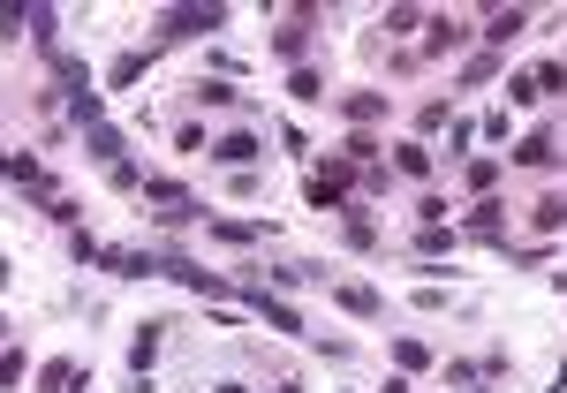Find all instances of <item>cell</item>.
I'll return each mask as SVG.
<instances>
[{
  "mask_svg": "<svg viewBox=\"0 0 567 393\" xmlns=\"http://www.w3.org/2000/svg\"><path fill=\"white\" fill-rule=\"evenodd\" d=\"M424 363H431V348H424V341H394V371H401V378H416Z\"/></svg>",
  "mask_w": 567,
  "mask_h": 393,
  "instance_id": "cell-19",
  "label": "cell"
},
{
  "mask_svg": "<svg viewBox=\"0 0 567 393\" xmlns=\"http://www.w3.org/2000/svg\"><path fill=\"white\" fill-rule=\"evenodd\" d=\"M8 182H16V189H23V197H53V174H46V167H38V159H31V152H8Z\"/></svg>",
  "mask_w": 567,
  "mask_h": 393,
  "instance_id": "cell-7",
  "label": "cell"
},
{
  "mask_svg": "<svg viewBox=\"0 0 567 393\" xmlns=\"http://www.w3.org/2000/svg\"><path fill=\"white\" fill-rule=\"evenodd\" d=\"M235 303H250L273 333H303V318H295V303H280V295H265V288H235Z\"/></svg>",
  "mask_w": 567,
  "mask_h": 393,
  "instance_id": "cell-4",
  "label": "cell"
},
{
  "mask_svg": "<svg viewBox=\"0 0 567 393\" xmlns=\"http://www.w3.org/2000/svg\"><path fill=\"white\" fill-rule=\"evenodd\" d=\"M469 393H484V386H469Z\"/></svg>",
  "mask_w": 567,
  "mask_h": 393,
  "instance_id": "cell-32",
  "label": "cell"
},
{
  "mask_svg": "<svg viewBox=\"0 0 567 393\" xmlns=\"http://www.w3.org/2000/svg\"><path fill=\"white\" fill-rule=\"evenodd\" d=\"M84 152H91V159H106V167H121L129 137H121V129H91V137H84Z\"/></svg>",
  "mask_w": 567,
  "mask_h": 393,
  "instance_id": "cell-14",
  "label": "cell"
},
{
  "mask_svg": "<svg viewBox=\"0 0 567 393\" xmlns=\"http://www.w3.org/2000/svg\"><path fill=\"white\" fill-rule=\"evenodd\" d=\"M469 235H477V242H499V235H507V212H499L492 197H484V205L469 212Z\"/></svg>",
  "mask_w": 567,
  "mask_h": 393,
  "instance_id": "cell-13",
  "label": "cell"
},
{
  "mask_svg": "<svg viewBox=\"0 0 567 393\" xmlns=\"http://www.w3.org/2000/svg\"><path fill=\"white\" fill-rule=\"evenodd\" d=\"M23 31H31V38H38V46H46V53L61 46V38H53V8H38V0H31V8H23Z\"/></svg>",
  "mask_w": 567,
  "mask_h": 393,
  "instance_id": "cell-16",
  "label": "cell"
},
{
  "mask_svg": "<svg viewBox=\"0 0 567 393\" xmlns=\"http://www.w3.org/2000/svg\"><path fill=\"white\" fill-rule=\"evenodd\" d=\"M522 23H530L522 8H499V16L484 23V53H507V38H522Z\"/></svg>",
  "mask_w": 567,
  "mask_h": 393,
  "instance_id": "cell-9",
  "label": "cell"
},
{
  "mask_svg": "<svg viewBox=\"0 0 567 393\" xmlns=\"http://www.w3.org/2000/svg\"><path fill=\"white\" fill-rule=\"evenodd\" d=\"M205 235H212V242H235V250H258V242L273 235V220H220V212H212Z\"/></svg>",
  "mask_w": 567,
  "mask_h": 393,
  "instance_id": "cell-5",
  "label": "cell"
},
{
  "mask_svg": "<svg viewBox=\"0 0 567 393\" xmlns=\"http://www.w3.org/2000/svg\"><path fill=\"white\" fill-rule=\"evenodd\" d=\"M303 46H310V16H288V23H280V31H273V53H280V61H295V69H303Z\"/></svg>",
  "mask_w": 567,
  "mask_h": 393,
  "instance_id": "cell-8",
  "label": "cell"
},
{
  "mask_svg": "<svg viewBox=\"0 0 567 393\" xmlns=\"http://www.w3.org/2000/svg\"><path fill=\"white\" fill-rule=\"evenodd\" d=\"M326 295L348 310V318H378V310H386V295H378V288H363V280H326Z\"/></svg>",
  "mask_w": 567,
  "mask_h": 393,
  "instance_id": "cell-6",
  "label": "cell"
},
{
  "mask_svg": "<svg viewBox=\"0 0 567 393\" xmlns=\"http://www.w3.org/2000/svg\"><path fill=\"white\" fill-rule=\"evenodd\" d=\"M341 114L363 129V121H378V114H386V99H378V91H356V99H341Z\"/></svg>",
  "mask_w": 567,
  "mask_h": 393,
  "instance_id": "cell-18",
  "label": "cell"
},
{
  "mask_svg": "<svg viewBox=\"0 0 567 393\" xmlns=\"http://www.w3.org/2000/svg\"><path fill=\"white\" fill-rule=\"evenodd\" d=\"M394 167H401V174H416V182H424V174H431V152H424V144H394Z\"/></svg>",
  "mask_w": 567,
  "mask_h": 393,
  "instance_id": "cell-21",
  "label": "cell"
},
{
  "mask_svg": "<svg viewBox=\"0 0 567 393\" xmlns=\"http://www.w3.org/2000/svg\"><path fill=\"white\" fill-rule=\"evenodd\" d=\"M530 227H545V235H552V227H567V197H545V205H537V220Z\"/></svg>",
  "mask_w": 567,
  "mask_h": 393,
  "instance_id": "cell-26",
  "label": "cell"
},
{
  "mask_svg": "<svg viewBox=\"0 0 567 393\" xmlns=\"http://www.w3.org/2000/svg\"><path fill=\"white\" fill-rule=\"evenodd\" d=\"M424 46H431V53H447V46H462V23H454V16H439V23H431V38H424Z\"/></svg>",
  "mask_w": 567,
  "mask_h": 393,
  "instance_id": "cell-23",
  "label": "cell"
},
{
  "mask_svg": "<svg viewBox=\"0 0 567 393\" xmlns=\"http://www.w3.org/2000/svg\"><path fill=\"white\" fill-rule=\"evenodd\" d=\"M152 53H159V46H144V53H114V69H106V84H114V91H129V84L144 76V61H152Z\"/></svg>",
  "mask_w": 567,
  "mask_h": 393,
  "instance_id": "cell-12",
  "label": "cell"
},
{
  "mask_svg": "<svg viewBox=\"0 0 567 393\" xmlns=\"http://www.w3.org/2000/svg\"><path fill=\"white\" fill-rule=\"evenodd\" d=\"M69 250H76V257H84V265H106V250H99V242H91V235H84V227H76V235H69Z\"/></svg>",
  "mask_w": 567,
  "mask_h": 393,
  "instance_id": "cell-29",
  "label": "cell"
},
{
  "mask_svg": "<svg viewBox=\"0 0 567 393\" xmlns=\"http://www.w3.org/2000/svg\"><path fill=\"white\" fill-rule=\"evenodd\" d=\"M469 189H477V197H492L499 189V159H469V174H462Z\"/></svg>",
  "mask_w": 567,
  "mask_h": 393,
  "instance_id": "cell-20",
  "label": "cell"
},
{
  "mask_svg": "<svg viewBox=\"0 0 567 393\" xmlns=\"http://www.w3.org/2000/svg\"><path fill=\"white\" fill-rule=\"evenodd\" d=\"M386 393H409V378H386Z\"/></svg>",
  "mask_w": 567,
  "mask_h": 393,
  "instance_id": "cell-30",
  "label": "cell"
},
{
  "mask_svg": "<svg viewBox=\"0 0 567 393\" xmlns=\"http://www.w3.org/2000/svg\"><path fill=\"white\" fill-rule=\"evenodd\" d=\"M220 23H227L220 0H205V8H167V16H159V46H174V38H212Z\"/></svg>",
  "mask_w": 567,
  "mask_h": 393,
  "instance_id": "cell-2",
  "label": "cell"
},
{
  "mask_svg": "<svg viewBox=\"0 0 567 393\" xmlns=\"http://www.w3.org/2000/svg\"><path fill=\"white\" fill-rule=\"evenodd\" d=\"M363 182V167H356V159H326V167H318V174H310V182H303V197H310V205H318V212H333V205H341L348 212V189H356Z\"/></svg>",
  "mask_w": 567,
  "mask_h": 393,
  "instance_id": "cell-1",
  "label": "cell"
},
{
  "mask_svg": "<svg viewBox=\"0 0 567 393\" xmlns=\"http://www.w3.org/2000/svg\"><path fill=\"white\" fill-rule=\"evenodd\" d=\"M189 99H197V106H242V99H235V84H227V76H205V84L189 91Z\"/></svg>",
  "mask_w": 567,
  "mask_h": 393,
  "instance_id": "cell-17",
  "label": "cell"
},
{
  "mask_svg": "<svg viewBox=\"0 0 567 393\" xmlns=\"http://www.w3.org/2000/svg\"><path fill=\"white\" fill-rule=\"evenodd\" d=\"M212 159H220L227 174H250V159H265V137L258 129H227V137L212 144Z\"/></svg>",
  "mask_w": 567,
  "mask_h": 393,
  "instance_id": "cell-3",
  "label": "cell"
},
{
  "mask_svg": "<svg viewBox=\"0 0 567 393\" xmlns=\"http://www.w3.org/2000/svg\"><path fill=\"white\" fill-rule=\"evenodd\" d=\"M537 76V99H545V91H567V61H545V69H530Z\"/></svg>",
  "mask_w": 567,
  "mask_h": 393,
  "instance_id": "cell-25",
  "label": "cell"
},
{
  "mask_svg": "<svg viewBox=\"0 0 567 393\" xmlns=\"http://www.w3.org/2000/svg\"><path fill=\"white\" fill-rule=\"evenodd\" d=\"M318 91H326V76H318V69H295L288 76V99H318Z\"/></svg>",
  "mask_w": 567,
  "mask_h": 393,
  "instance_id": "cell-24",
  "label": "cell"
},
{
  "mask_svg": "<svg viewBox=\"0 0 567 393\" xmlns=\"http://www.w3.org/2000/svg\"><path fill=\"white\" fill-rule=\"evenodd\" d=\"M38 386H46V393H69V386H76V363H69V356L46 363V371H38Z\"/></svg>",
  "mask_w": 567,
  "mask_h": 393,
  "instance_id": "cell-22",
  "label": "cell"
},
{
  "mask_svg": "<svg viewBox=\"0 0 567 393\" xmlns=\"http://www.w3.org/2000/svg\"><path fill=\"white\" fill-rule=\"evenodd\" d=\"M152 356H159V325H137V341H129V371H152Z\"/></svg>",
  "mask_w": 567,
  "mask_h": 393,
  "instance_id": "cell-15",
  "label": "cell"
},
{
  "mask_svg": "<svg viewBox=\"0 0 567 393\" xmlns=\"http://www.w3.org/2000/svg\"><path fill=\"white\" fill-rule=\"evenodd\" d=\"M507 99H515V106H530V99H537V76H530V69H522V76H507Z\"/></svg>",
  "mask_w": 567,
  "mask_h": 393,
  "instance_id": "cell-28",
  "label": "cell"
},
{
  "mask_svg": "<svg viewBox=\"0 0 567 393\" xmlns=\"http://www.w3.org/2000/svg\"><path fill=\"white\" fill-rule=\"evenodd\" d=\"M220 393H242V386H220Z\"/></svg>",
  "mask_w": 567,
  "mask_h": 393,
  "instance_id": "cell-31",
  "label": "cell"
},
{
  "mask_svg": "<svg viewBox=\"0 0 567 393\" xmlns=\"http://www.w3.org/2000/svg\"><path fill=\"white\" fill-rule=\"evenodd\" d=\"M341 242H348V250H378V227L363 220V205H348V212H341Z\"/></svg>",
  "mask_w": 567,
  "mask_h": 393,
  "instance_id": "cell-11",
  "label": "cell"
},
{
  "mask_svg": "<svg viewBox=\"0 0 567 393\" xmlns=\"http://www.w3.org/2000/svg\"><path fill=\"white\" fill-rule=\"evenodd\" d=\"M552 152H560V144H552V129H530V137L515 144V167H552Z\"/></svg>",
  "mask_w": 567,
  "mask_h": 393,
  "instance_id": "cell-10",
  "label": "cell"
},
{
  "mask_svg": "<svg viewBox=\"0 0 567 393\" xmlns=\"http://www.w3.org/2000/svg\"><path fill=\"white\" fill-rule=\"evenodd\" d=\"M462 76H469V84H492V76H499V53H477V61H469Z\"/></svg>",
  "mask_w": 567,
  "mask_h": 393,
  "instance_id": "cell-27",
  "label": "cell"
}]
</instances>
